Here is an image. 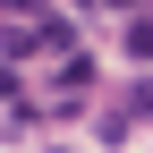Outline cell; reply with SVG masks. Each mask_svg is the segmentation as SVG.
<instances>
[{
    "mask_svg": "<svg viewBox=\"0 0 153 153\" xmlns=\"http://www.w3.org/2000/svg\"><path fill=\"white\" fill-rule=\"evenodd\" d=\"M68 43H76V34H68V17H34V51H51V60H68Z\"/></svg>",
    "mask_w": 153,
    "mask_h": 153,
    "instance_id": "obj_1",
    "label": "cell"
},
{
    "mask_svg": "<svg viewBox=\"0 0 153 153\" xmlns=\"http://www.w3.org/2000/svg\"><path fill=\"white\" fill-rule=\"evenodd\" d=\"M60 85H68V94H85V85H94V60H76V51H68V60H60Z\"/></svg>",
    "mask_w": 153,
    "mask_h": 153,
    "instance_id": "obj_2",
    "label": "cell"
},
{
    "mask_svg": "<svg viewBox=\"0 0 153 153\" xmlns=\"http://www.w3.org/2000/svg\"><path fill=\"white\" fill-rule=\"evenodd\" d=\"M128 51H136V60H153V17H136V26H128Z\"/></svg>",
    "mask_w": 153,
    "mask_h": 153,
    "instance_id": "obj_3",
    "label": "cell"
},
{
    "mask_svg": "<svg viewBox=\"0 0 153 153\" xmlns=\"http://www.w3.org/2000/svg\"><path fill=\"white\" fill-rule=\"evenodd\" d=\"M26 9H43V0H9V17H26Z\"/></svg>",
    "mask_w": 153,
    "mask_h": 153,
    "instance_id": "obj_4",
    "label": "cell"
},
{
    "mask_svg": "<svg viewBox=\"0 0 153 153\" xmlns=\"http://www.w3.org/2000/svg\"><path fill=\"white\" fill-rule=\"evenodd\" d=\"M111 9H145V0H111Z\"/></svg>",
    "mask_w": 153,
    "mask_h": 153,
    "instance_id": "obj_5",
    "label": "cell"
},
{
    "mask_svg": "<svg viewBox=\"0 0 153 153\" xmlns=\"http://www.w3.org/2000/svg\"><path fill=\"white\" fill-rule=\"evenodd\" d=\"M68 9H94V0H68Z\"/></svg>",
    "mask_w": 153,
    "mask_h": 153,
    "instance_id": "obj_6",
    "label": "cell"
}]
</instances>
